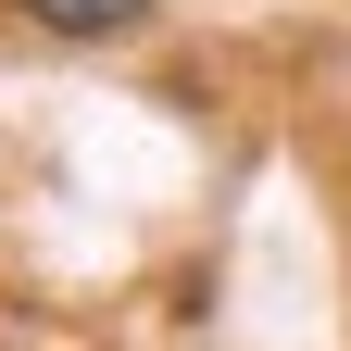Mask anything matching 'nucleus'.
I'll return each mask as SVG.
<instances>
[{
	"label": "nucleus",
	"mask_w": 351,
	"mask_h": 351,
	"mask_svg": "<svg viewBox=\"0 0 351 351\" xmlns=\"http://www.w3.org/2000/svg\"><path fill=\"white\" fill-rule=\"evenodd\" d=\"M163 13V0H13V25H38V38H138Z\"/></svg>",
	"instance_id": "nucleus-1"
}]
</instances>
